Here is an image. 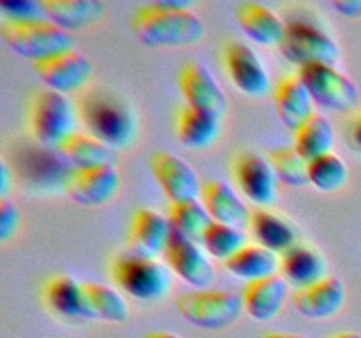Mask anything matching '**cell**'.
Returning <instances> with one entry per match:
<instances>
[{"instance_id":"74e56055","label":"cell","mask_w":361,"mask_h":338,"mask_svg":"<svg viewBox=\"0 0 361 338\" xmlns=\"http://www.w3.org/2000/svg\"><path fill=\"white\" fill-rule=\"evenodd\" d=\"M331 6L348 18H361V0H334Z\"/></svg>"},{"instance_id":"7402d4cb","label":"cell","mask_w":361,"mask_h":338,"mask_svg":"<svg viewBox=\"0 0 361 338\" xmlns=\"http://www.w3.org/2000/svg\"><path fill=\"white\" fill-rule=\"evenodd\" d=\"M243 308L257 323H270L281 313L288 298V282L279 275L250 282L243 289Z\"/></svg>"},{"instance_id":"8992f818","label":"cell","mask_w":361,"mask_h":338,"mask_svg":"<svg viewBox=\"0 0 361 338\" xmlns=\"http://www.w3.org/2000/svg\"><path fill=\"white\" fill-rule=\"evenodd\" d=\"M176 310L190 324L208 331L233 326L245 312L242 296L226 289H196L183 292L176 299Z\"/></svg>"},{"instance_id":"d4e9b609","label":"cell","mask_w":361,"mask_h":338,"mask_svg":"<svg viewBox=\"0 0 361 338\" xmlns=\"http://www.w3.org/2000/svg\"><path fill=\"white\" fill-rule=\"evenodd\" d=\"M44 16L62 30H83L101 21L106 4L99 0H39Z\"/></svg>"},{"instance_id":"ab89813d","label":"cell","mask_w":361,"mask_h":338,"mask_svg":"<svg viewBox=\"0 0 361 338\" xmlns=\"http://www.w3.org/2000/svg\"><path fill=\"white\" fill-rule=\"evenodd\" d=\"M143 338H182L175 333H168V331H154V333L145 334Z\"/></svg>"},{"instance_id":"4fadbf2b","label":"cell","mask_w":361,"mask_h":338,"mask_svg":"<svg viewBox=\"0 0 361 338\" xmlns=\"http://www.w3.org/2000/svg\"><path fill=\"white\" fill-rule=\"evenodd\" d=\"M32 65L35 74L48 84L49 90L60 92L63 95L81 90L94 73L88 58L74 49L39 60Z\"/></svg>"},{"instance_id":"d590c367","label":"cell","mask_w":361,"mask_h":338,"mask_svg":"<svg viewBox=\"0 0 361 338\" xmlns=\"http://www.w3.org/2000/svg\"><path fill=\"white\" fill-rule=\"evenodd\" d=\"M20 227V211L18 206L9 201V197H0V239L7 242L16 234Z\"/></svg>"},{"instance_id":"484cf974","label":"cell","mask_w":361,"mask_h":338,"mask_svg":"<svg viewBox=\"0 0 361 338\" xmlns=\"http://www.w3.org/2000/svg\"><path fill=\"white\" fill-rule=\"evenodd\" d=\"M249 229L257 245L281 256L296 245V231L293 225L268 208H257L250 213Z\"/></svg>"},{"instance_id":"b9f144b4","label":"cell","mask_w":361,"mask_h":338,"mask_svg":"<svg viewBox=\"0 0 361 338\" xmlns=\"http://www.w3.org/2000/svg\"><path fill=\"white\" fill-rule=\"evenodd\" d=\"M334 338H361V334L356 333V331H345V333L337 334V337Z\"/></svg>"},{"instance_id":"8fae6325","label":"cell","mask_w":361,"mask_h":338,"mask_svg":"<svg viewBox=\"0 0 361 338\" xmlns=\"http://www.w3.org/2000/svg\"><path fill=\"white\" fill-rule=\"evenodd\" d=\"M164 259L169 270L192 287L208 289L214 284L215 271L208 259V254L194 239L180 234L175 229L166 246Z\"/></svg>"},{"instance_id":"ac0fdd59","label":"cell","mask_w":361,"mask_h":338,"mask_svg":"<svg viewBox=\"0 0 361 338\" xmlns=\"http://www.w3.org/2000/svg\"><path fill=\"white\" fill-rule=\"evenodd\" d=\"M314 99L298 73L282 77L274 88V106L279 118L295 132L314 115Z\"/></svg>"},{"instance_id":"5bb4252c","label":"cell","mask_w":361,"mask_h":338,"mask_svg":"<svg viewBox=\"0 0 361 338\" xmlns=\"http://www.w3.org/2000/svg\"><path fill=\"white\" fill-rule=\"evenodd\" d=\"M150 169L169 203L194 201L201 197L197 175L183 158L176 157L175 154L155 151L150 158Z\"/></svg>"},{"instance_id":"277c9868","label":"cell","mask_w":361,"mask_h":338,"mask_svg":"<svg viewBox=\"0 0 361 338\" xmlns=\"http://www.w3.org/2000/svg\"><path fill=\"white\" fill-rule=\"evenodd\" d=\"M0 37L14 53L32 60V63L74 49L73 35L56 27L48 18L2 20Z\"/></svg>"},{"instance_id":"2e32d148","label":"cell","mask_w":361,"mask_h":338,"mask_svg":"<svg viewBox=\"0 0 361 338\" xmlns=\"http://www.w3.org/2000/svg\"><path fill=\"white\" fill-rule=\"evenodd\" d=\"M63 189L74 203L83 206H102L118 192L120 176L113 165L73 169Z\"/></svg>"},{"instance_id":"836d02e7","label":"cell","mask_w":361,"mask_h":338,"mask_svg":"<svg viewBox=\"0 0 361 338\" xmlns=\"http://www.w3.org/2000/svg\"><path fill=\"white\" fill-rule=\"evenodd\" d=\"M268 162L274 168L281 182L289 187L309 185V162L295 150V146L274 148L267 154Z\"/></svg>"},{"instance_id":"d6986e66","label":"cell","mask_w":361,"mask_h":338,"mask_svg":"<svg viewBox=\"0 0 361 338\" xmlns=\"http://www.w3.org/2000/svg\"><path fill=\"white\" fill-rule=\"evenodd\" d=\"M41 296L49 312L62 319H90L87 305H85L83 282L76 280L74 277H69V275L49 277L42 284Z\"/></svg>"},{"instance_id":"30bf717a","label":"cell","mask_w":361,"mask_h":338,"mask_svg":"<svg viewBox=\"0 0 361 338\" xmlns=\"http://www.w3.org/2000/svg\"><path fill=\"white\" fill-rule=\"evenodd\" d=\"M222 60L231 83L247 97L259 99L270 92L271 83L267 67L249 44L231 41L224 48Z\"/></svg>"},{"instance_id":"44dd1931","label":"cell","mask_w":361,"mask_h":338,"mask_svg":"<svg viewBox=\"0 0 361 338\" xmlns=\"http://www.w3.org/2000/svg\"><path fill=\"white\" fill-rule=\"evenodd\" d=\"M236 20L250 41L268 48H281L286 35V23L268 6L259 2L240 4L236 9Z\"/></svg>"},{"instance_id":"60d3db41","label":"cell","mask_w":361,"mask_h":338,"mask_svg":"<svg viewBox=\"0 0 361 338\" xmlns=\"http://www.w3.org/2000/svg\"><path fill=\"white\" fill-rule=\"evenodd\" d=\"M263 338H309V337H303V334H296V333H268L264 334Z\"/></svg>"},{"instance_id":"f546056e","label":"cell","mask_w":361,"mask_h":338,"mask_svg":"<svg viewBox=\"0 0 361 338\" xmlns=\"http://www.w3.org/2000/svg\"><path fill=\"white\" fill-rule=\"evenodd\" d=\"M85 305L90 319L123 324L129 320V305L118 291L97 282H83Z\"/></svg>"},{"instance_id":"ffe728a7","label":"cell","mask_w":361,"mask_h":338,"mask_svg":"<svg viewBox=\"0 0 361 338\" xmlns=\"http://www.w3.org/2000/svg\"><path fill=\"white\" fill-rule=\"evenodd\" d=\"M201 203L214 222L238 229L249 225L252 211H249L238 194L222 180H208L207 183H203Z\"/></svg>"},{"instance_id":"1f68e13d","label":"cell","mask_w":361,"mask_h":338,"mask_svg":"<svg viewBox=\"0 0 361 338\" xmlns=\"http://www.w3.org/2000/svg\"><path fill=\"white\" fill-rule=\"evenodd\" d=\"M203 249L208 256L219 261H228L235 256L236 252L243 249L247 243V236L242 229L233 227V225L219 224V222H212L204 231L203 238Z\"/></svg>"},{"instance_id":"6da1fadb","label":"cell","mask_w":361,"mask_h":338,"mask_svg":"<svg viewBox=\"0 0 361 338\" xmlns=\"http://www.w3.org/2000/svg\"><path fill=\"white\" fill-rule=\"evenodd\" d=\"M189 0H159L141 6L133 16V30L148 48H183L204 37V25L190 11Z\"/></svg>"},{"instance_id":"4316f807","label":"cell","mask_w":361,"mask_h":338,"mask_svg":"<svg viewBox=\"0 0 361 338\" xmlns=\"http://www.w3.org/2000/svg\"><path fill=\"white\" fill-rule=\"evenodd\" d=\"M226 270L247 284L274 277L281 270V259L277 254L261 245H245L231 259L226 261Z\"/></svg>"},{"instance_id":"ba28073f","label":"cell","mask_w":361,"mask_h":338,"mask_svg":"<svg viewBox=\"0 0 361 338\" xmlns=\"http://www.w3.org/2000/svg\"><path fill=\"white\" fill-rule=\"evenodd\" d=\"M298 76L305 83L314 102L330 111H351L360 101L355 81L349 80L335 65L309 63L298 67Z\"/></svg>"},{"instance_id":"9a60e30c","label":"cell","mask_w":361,"mask_h":338,"mask_svg":"<svg viewBox=\"0 0 361 338\" xmlns=\"http://www.w3.org/2000/svg\"><path fill=\"white\" fill-rule=\"evenodd\" d=\"M171 232L169 218L150 208H140L130 218L127 245L130 254L157 259V256H164Z\"/></svg>"},{"instance_id":"5b68a950","label":"cell","mask_w":361,"mask_h":338,"mask_svg":"<svg viewBox=\"0 0 361 338\" xmlns=\"http://www.w3.org/2000/svg\"><path fill=\"white\" fill-rule=\"evenodd\" d=\"M109 277L118 289L140 301H159L173 287L169 268L157 259L136 254L116 256L109 264Z\"/></svg>"},{"instance_id":"603a6c76","label":"cell","mask_w":361,"mask_h":338,"mask_svg":"<svg viewBox=\"0 0 361 338\" xmlns=\"http://www.w3.org/2000/svg\"><path fill=\"white\" fill-rule=\"evenodd\" d=\"M222 118L201 109L183 106L176 113V139L190 150H207L221 137Z\"/></svg>"},{"instance_id":"52a82bcc","label":"cell","mask_w":361,"mask_h":338,"mask_svg":"<svg viewBox=\"0 0 361 338\" xmlns=\"http://www.w3.org/2000/svg\"><path fill=\"white\" fill-rule=\"evenodd\" d=\"M281 51L295 65L303 67L309 63H328L335 65L341 60V48L328 32L317 25L303 20H293L286 23V35Z\"/></svg>"},{"instance_id":"8d00e7d4","label":"cell","mask_w":361,"mask_h":338,"mask_svg":"<svg viewBox=\"0 0 361 338\" xmlns=\"http://www.w3.org/2000/svg\"><path fill=\"white\" fill-rule=\"evenodd\" d=\"M348 143L355 154L361 157V113L353 116L348 125Z\"/></svg>"},{"instance_id":"7a4b0ae2","label":"cell","mask_w":361,"mask_h":338,"mask_svg":"<svg viewBox=\"0 0 361 338\" xmlns=\"http://www.w3.org/2000/svg\"><path fill=\"white\" fill-rule=\"evenodd\" d=\"M87 134L113 150L129 148L137 137V116L123 99L109 92H92L78 106Z\"/></svg>"},{"instance_id":"83f0119b","label":"cell","mask_w":361,"mask_h":338,"mask_svg":"<svg viewBox=\"0 0 361 338\" xmlns=\"http://www.w3.org/2000/svg\"><path fill=\"white\" fill-rule=\"evenodd\" d=\"M60 155L74 169L102 168L115 164V150L87 132H74L59 148Z\"/></svg>"},{"instance_id":"9c48e42d","label":"cell","mask_w":361,"mask_h":338,"mask_svg":"<svg viewBox=\"0 0 361 338\" xmlns=\"http://www.w3.org/2000/svg\"><path fill=\"white\" fill-rule=\"evenodd\" d=\"M233 178L240 192L259 208H268L277 201L279 178L263 155L252 151L236 155L233 161Z\"/></svg>"},{"instance_id":"e0dca14e","label":"cell","mask_w":361,"mask_h":338,"mask_svg":"<svg viewBox=\"0 0 361 338\" xmlns=\"http://www.w3.org/2000/svg\"><path fill=\"white\" fill-rule=\"evenodd\" d=\"M293 306L307 319H330L337 315L345 303V287L337 277L323 278L317 284L295 291Z\"/></svg>"},{"instance_id":"f35d334b","label":"cell","mask_w":361,"mask_h":338,"mask_svg":"<svg viewBox=\"0 0 361 338\" xmlns=\"http://www.w3.org/2000/svg\"><path fill=\"white\" fill-rule=\"evenodd\" d=\"M14 180L11 168L6 161L0 162V197H7V192L11 189V182Z\"/></svg>"},{"instance_id":"d6a6232c","label":"cell","mask_w":361,"mask_h":338,"mask_svg":"<svg viewBox=\"0 0 361 338\" xmlns=\"http://www.w3.org/2000/svg\"><path fill=\"white\" fill-rule=\"evenodd\" d=\"M348 180V164L334 151L309 162V183L321 192H337L344 189Z\"/></svg>"},{"instance_id":"f1b7e54d","label":"cell","mask_w":361,"mask_h":338,"mask_svg":"<svg viewBox=\"0 0 361 338\" xmlns=\"http://www.w3.org/2000/svg\"><path fill=\"white\" fill-rule=\"evenodd\" d=\"M295 150L307 162L331 154L335 146V130L323 113H314L302 127L295 130Z\"/></svg>"},{"instance_id":"e575fe53","label":"cell","mask_w":361,"mask_h":338,"mask_svg":"<svg viewBox=\"0 0 361 338\" xmlns=\"http://www.w3.org/2000/svg\"><path fill=\"white\" fill-rule=\"evenodd\" d=\"M4 20H41L44 18L41 2L34 0H14V2L0 4Z\"/></svg>"},{"instance_id":"4dcf8cb0","label":"cell","mask_w":361,"mask_h":338,"mask_svg":"<svg viewBox=\"0 0 361 338\" xmlns=\"http://www.w3.org/2000/svg\"><path fill=\"white\" fill-rule=\"evenodd\" d=\"M168 218L175 231L194 239V242L203 238L207 227L214 222L208 211L204 210L203 203H200L197 199L169 203Z\"/></svg>"},{"instance_id":"cb8c5ba5","label":"cell","mask_w":361,"mask_h":338,"mask_svg":"<svg viewBox=\"0 0 361 338\" xmlns=\"http://www.w3.org/2000/svg\"><path fill=\"white\" fill-rule=\"evenodd\" d=\"M281 275L293 287L305 289L328 277V263L316 249L298 245L281 256Z\"/></svg>"},{"instance_id":"7c38bea8","label":"cell","mask_w":361,"mask_h":338,"mask_svg":"<svg viewBox=\"0 0 361 338\" xmlns=\"http://www.w3.org/2000/svg\"><path fill=\"white\" fill-rule=\"evenodd\" d=\"M178 87L187 106L212 113L224 118L228 113V99L210 70L201 62L190 60L180 69Z\"/></svg>"},{"instance_id":"3957f363","label":"cell","mask_w":361,"mask_h":338,"mask_svg":"<svg viewBox=\"0 0 361 338\" xmlns=\"http://www.w3.org/2000/svg\"><path fill=\"white\" fill-rule=\"evenodd\" d=\"M78 120L80 113L67 95L44 88L30 99L27 130L39 146L59 151L63 141L78 132Z\"/></svg>"}]
</instances>
